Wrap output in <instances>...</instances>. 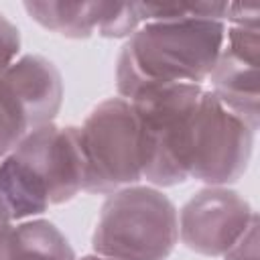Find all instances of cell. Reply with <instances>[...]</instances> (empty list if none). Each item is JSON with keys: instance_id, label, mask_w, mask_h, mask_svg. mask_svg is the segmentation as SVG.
I'll list each match as a JSON object with an SVG mask.
<instances>
[{"instance_id": "cell-3", "label": "cell", "mask_w": 260, "mask_h": 260, "mask_svg": "<svg viewBox=\"0 0 260 260\" xmlns=\"http://www.w3.org/2000/svg\"><path fill=\"white\" fill-rule=\"evenodd\" d=\"M177 234L171 201L148 189L122 191L104 207L95 250L114 260H158Z\"/></svg>"}, {"instance_id": "cell-4", "label": "cell", "mask_w": 260, "mask_h": 260, "mask_svg": "<svg viewBox=\"0 0 260 260\" xmlns=\"http://www.w3.org/2000/svg\"><path fill=\"white\" fill-rule=\"evenodd\" d=\"M83 160V189L112 191L142 175V144L136 114L124 100L102 104L77 130Z\"/></svg>"}, {"instance_id": "cell-2", "label": "cell", "mask_w": 260, "mask_h": 260, "mask_svg": "<svg viewBox=\"0 0 260 260\" xmlns=\"http://www.w3.org/2000/svg\"><path fill=\"white\" fill-rule=\"evenodd\" d=\"M215 20L169 16L142 28L120 59V89L132 95L154 83H195L213 71L221 45Z\"/></svg>"}, {"instance_id": "cell-1", "label": "cell", "mask_w": 260, "mask_h": 260, "mask_svg": "<svg viewBox=\"0 0 260 260\" xmlns=\"http://www.w3.org/2000/svg\"><path fill=\"white\" fill-rule=\"evenodd\" d=\"M81 187L77 128H35L0 165V215L8 221L41 213Z\"/></svg>"}, {"instance_id": "cell-6", "label": "cell", "mask_w": 260, "mask_h": 260, "mask_svg": "<svg viewBox=\"0 0 260 260\" xmlns=\"http://www.w3.org/2000/svg\"><path fill=\"white\" fill-rule=\"evenodd\" d=\"M16 49H18V35H16V30L4 18H0V75L10 67L8 61L12 59Z\"/></svg>"}, {"instance_id": "cell-7", "label": "cell", "mask_w": 260, "mask_h": 260, "mask_svg": "<svg viewBox=\"0 0 260 260\" xmlns=\"http://www.w3.org/2000/svg\"><path fill=\"white\" fill-rule=\"evenodd\" d=\"M6 234H8V225H6V219L0 215V246H2V242L6 238Z\"/></svg>"}, {"instance_id": "cell-5", "label": "cell", "mask_w": 260, "mask_h": 260, "mask_svg": "<svg viewBox=\"0 0 260 260\" xmlns=\"http://www.w3.org/2000/svg\"><path fill=\"white\" fill-rule=\"evenodd\" d=\"M0 260H73V252L55 225L35 221L8 230L0 246Z\"/></svg>"}, {"instance_id": "cell-8", "label": "cell", "mask_w": 260, "mask_h": 260, "mask_svg": "<svg viewBox=\"0 0 260 260\" xmlns=\"http://www.w3.org/2000/svg\"><path fill=\"white\" fill-rule=\"evenodd\" d=\"M83 260H108V258H83Z\"/></svg>"}]
</instances>
